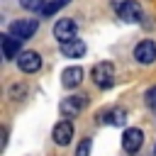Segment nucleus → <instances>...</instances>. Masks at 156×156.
I'll list each match as a JSON object with an SVG mask.
<instances>
[{
    "instance_id": "nucleus-16",
    "label": "nucleus",
    "mask_w": 156,
    "mask_h": 156,
    "mask_svg": "<svg viewBox=\"0 0 156 156\" xmlns=\"http://www.w3.org/2000/svg\"><path fill=\"white\" fill-rule=\"evenodd\" d=\"M88 154H90V139H83L76 149V156H88Z\"/></svg>"
},
{
    "instance_id": "nucleus-8",
    "label": "nucleus",
    "mask_w": 156,
    "mask_h": 156,
    "mask_svg": "<svg viewBox=\"0 0 156 156\" xmlns=\"http://www.w3.org/2000/svg\"><path fill=\"white\" fill-rule=\"evenodd\" d=\"M17 63H20V68L24 73H34V71L41 68V56L37 51H22L20 58H17Z\"/></svg>"
},
{
    "instance_id": "nucleus-11",
    "label": "nucleus",
    "mask_w": 156,
    "mask_h": 156,
    "mask_svg": "<svg viewBox=\"0 0 156 156\" xmlns=\"http://www.w3.org/2000/svg\"><path fill=\"white\" fill-rule=\"evenodd\" d=\"M61 54L66 58H80L85 54V44L80 39H71V41H63L61 44Z\"/></svg>"
},
{
    "instance_id": "nucleus-10",
    "label": "nucleus",
    "mask_w": 156,
    "mask_h": 156,
    "mask_svg": "<svg viewBox=\"0 0 156 156\" xmlns=\"http://www.w3.org/2000/svg\"><path fill=\"white\" fill-rule=\"evenodd\" d=\"M71 136H73V124H71L68 119H63V122H58V124L54 127V141H56L58 146H66V144L71 141Z\"/></svg>"
},
{
    "instance_id": "nucleus-5",
    "label": "nucleus",
    "mask_w": 156,
    "mask_h": 156,
    "mask_svg": "<svg viewBox=\"0 0 156 156\" xmlns=\"http://www.w3.org/2000/svg\"><path fill=\"white\" fill-rule=\"evenodd\" d=\"M134 58L139 63H154L156 61V41L151 39H144L134 46Z\"/></svg>"
},
{
    "instance_id": "nucleus-2",
    "label": "nucleus",
    "mask_w": 156,
    "mask_h": 156,
    "mask_svg": "<svg viewBox=\"0 0 156 156\" xmlns=\"http://www.w3.org/2000/svg\"><path fill=\"white\" fill-rule=\"evenodd\" d=\"M37 29H39V20H15V22L10 24V34L17 37L20 41L32 39Z\"/></svg>"
},
{
    "instance_id": "nucleus-14",
    "label": "nucleus",
    "mask_w": 156,
    "mask_h": 156,
    "mask_svg": "<svg viewBox=\"0 0 156 156\" xmlns=\"http://www.w3.org/2000/svg\"><path fill=\"white\" fill-rule=\"evenodd\" d=\"M124 119H127V112H124L122 107L110 110V122H112V124H124Z\"/></svg>"
},
{
    "instance_id": "nucleus-6",
    "label": "nucleus",
    "mask_w": 156,
    "mask_h": 156,
    "mask_svg": "<svg viewBox=\"0 0 156 156\" xmlns=\"http://www.w3.org/2000/svg\"><path fill=\"white\" fill-rule=\"evenodd\" d=\"M54 37H56L61 44H63V41L76 39V22H73V20H68V17L58 20V22L54 24Z\"/></svg>"
},
{
    "instance_id": "nucleus-13",
    "label": "nucleus",
    "mask_w": 156,
    "mask_h": 156,
    "mask_svg": "<svg viewBox=\"0 0 156 156\" xmlns=\"http://www.w3.org/2000/svg\"><path fill=\"white\" fill-rule=\"evenodd\" d=\"M68 2H71V0H51V2H46V5L41 7V15H44V17H51L54 12H58V10L66 7Z\"/></svg>"
},
{
    "instance_id": "nucleus-18",
    "label": "nucleus",
    "mask_w": 156,
    "mask_h": 156,
    "mask_svg": "<svg viewBox=\"0 0 156 156\" xmlns=\"http://www.w3.org/2000/svg\"><path fill=\"white\" fill-rule=\"evenodd\" d=\"M154 151H156V149H154Z\"/></svg>"
},
{
    "instance_id": "nucleus-7",
    "label": "nucleus",
    "mask_w": 156,
    "mask_h": 156,
    "mask_svg": "<svg viewBox=\"0 0 156 156\" xmlns=\"http://www.w3.org/2000/svg\"><path fill=\"white\" fill-rule=\"evenodd\" d=\"M85 102H88L85 95H71L61 102V115L63 117H78V112L85 107Z\"/></svg>"
},
{
    "instance_id": "nucleus-3",
    "label": "nucleus",
    "mask_w": 156,
    "mask_h": 156,
    "mask_svg": "<svg viewBox=\"0 0 156 156\" xmlns=\"http://www.w3.org/2000/svg\"><path fill=\"white\" fill-rule=\"evenodd\" d=\"M93 80L98 88H110L115 83V66L110 61H102L98 66H93Z\"/></svg>"
},
{
    "instance_id": "nucleus-15",
    "label": "nucleus",
    "mask_w": 156,
    "mask_h": 156,
    "mask_svg": "<svg viewBox=\"0 0 156 156\" xmlns=\"http://www.w3.org/2000/svg\"><path fill=\"white\" fill-rule=\"evenodd\" d=\"M20 5H22L24 10H29V12H37V10H41L46 2H44V0H20Z\"/></svg>"
},
{
    "instance_id": "nucleus-17",
    "label": "nucleus",
    "mask_w": 156,
    "mask_h": 156,
    "mask_svg": "<svg viewBox=\"0 0 156 156\" xmlns=\"http://www.w3.org/2000/svg\"><path fill=\"white\" fill-rule=\"evenodd\" d=\"M146 105H149L151 110H156V85L146 90Z\"/></svg>"
},
{
    "instance_id": "nucleus-4",
    "label": "nucleus",
    "mask_w": 156,
    "mask_h": 156,
    "mask_svg": "<svg viewBox=\"0 0 156 156\" xmlns=\"http://www.w3.org/2000/svg\"><path fill=\"white\" fill-rule=\"evenodd\" d=\"M141 144H144V132H141V129H136V127L124 129V136H122V146H124V151L136 154V151L141 149Z\"/></svg>"
},
{
    "instance_id": "nucleus-9",
    "label": "nucleus",
    "mask_w": 156,
    "mask_h": 156,
    "mask_svg": "<svg viewBox=\"0 0 156 156\" xmlns=\"http://www.w3.org/2000/svg\"><path fill=\"white\" fill-rule=\"evenodd\" d=\"M80 80H83V68H80V66H68V68H63V73H61V85H63V88H78Z\"/></svg>"
},
{
    "instance_id": "nucleus-1",
    "label": "nucleus",
    "mask_w": 156,
    "mask_h": 156,
    "mask_svg": "<svg viewBox=\"0 0 156 156\" xmlns=\"http://www.w3.org/2000/svg\"><path fill=\"white\" fill-rule=\"evenodd\" d=\"M112 7L124 22H136L141 17V7L136 0H112Z\"/></svg>"
},
{
    "instance_id": "nucleus-12",
    "label": "nucleus",
    "mask_w": 156,
    "mask_h": 156,
    "mask_svg": "<svg viewBox=\"0 0 156 156\" xmlns=\"http://www.w3.org/2000/svg\"><path fill=\"white\" fill-rule=\"evenodd\" d=\"M0 41H2V51H5V58H7V61L15 58V56L20 54V39H17V37H12V34H2Z\"/></svg>"
}]
</instances>
